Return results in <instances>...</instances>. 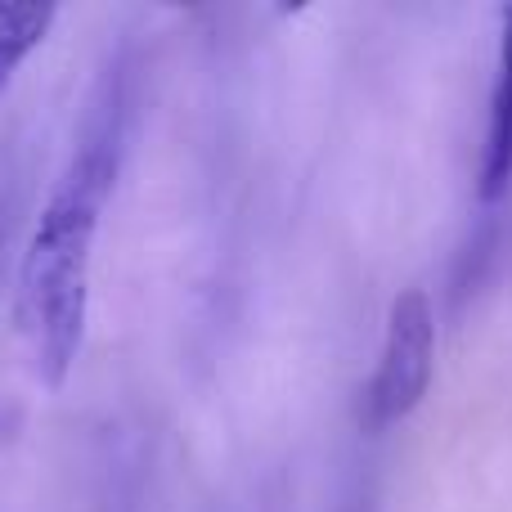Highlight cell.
<instances>
[{"label": "cell", "mask_w": 512, "mask_h": 512, "mask_svg": "<svg viewBox=\"0 0 512 512\" xmlns=\"http://www.w3.org/2000/svg\"><path fill=\"white\" fill-rule=\"evenodd\" d=\"M113 180L117 122L104 113L86 126L81 144L72 149L18 261V324L45 387H63L81 355L90 315V252H95L99 216L113 194Z\"/></svg>", "instance_id": "cell-1"}, {"label": "cell", "mask_w": 512, "mask_h": 512, "mask_svg": "<svg viewBox=\"0 0 512 512\" xmlns=\"http://www.w3.org/2000/svg\"><path fill=\"white\" fill-rule=\"evenodd\" d=\"M436 364V315L423 288H405L387 310L378 373L369 382V427H391L423 405Z\"/></svg>", "instance_id": "cell-2"}, {"label": "cell", "mask_w": 512, "mask_h": 512, "mask_svg": "<svg viewBox=\"0 0 512 512\" xmlns=\"http://www.w3.org/2000/svg\"><path fill=\"white\" fill-rule=\"evenodd\" d=\"M512 185V9L504 14L499 36V68L490 90V126H486V158H481V203H499Z\"/></svg>", "instance_id": "cell-3"}, {"label": "cell", "mask_w": 512, "mask_h": 512, "mask_svg": "<svg viewBox=\"0 0 512 512\" xmlns=\"http://www.w3.org/2000/svg\"><path fill=\"white\" fill-rule=\"evenodd\" d=\"M54 18H59V5H45V0H0V95L9 90L18 63L50 36Z\"/></svg>", "instance_id": "cell-4"}]
</instances>
